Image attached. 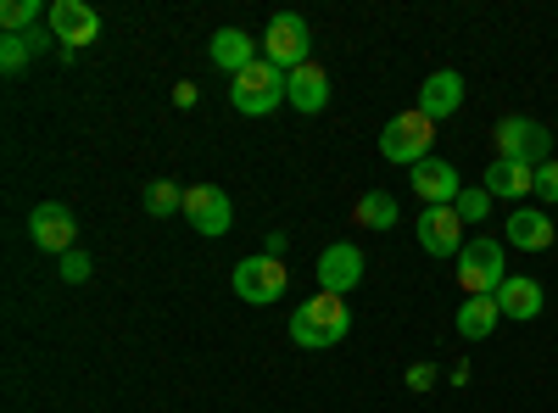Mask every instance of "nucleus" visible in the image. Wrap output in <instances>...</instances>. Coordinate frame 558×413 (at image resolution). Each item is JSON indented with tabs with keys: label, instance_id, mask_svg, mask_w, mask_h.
I'll use <instances>...</instances> for the list:
<instances>
[{
	"label": "nucleus",
	"instance_id": "f257e3e1",
	"mask_svg": "<svg viewBox=\"0 0 558 413\" xmlns=\"http://www.w3.org/2000/svg\"><path fill=\"white\" fill-rule=\"evenodd\" d=\"M352 330V313H347V296H330V291H318L313 302H302L291 313V341L307 347V352H330L341 347Z\"/></svg>",
	"mask_w": 558,
	"mask_h": 413
},
{
	"label": "nucleus",
	"instance_id": "f03ea898",
	"mask_svg": "<svg viewBox=\"0 0 558 413\" xmlns=\"http://www.w3.org/2000/svg\"><path fill=\"white\" fill-rule=\"evenodd\" d=\"M286 96H291V73L274 68L268 57H257L246 73H235V84H229V101L246 118H268L274 107H286Z\"/></svg>",
	"mask_w": 558,
	"mask_h": 413
},
{
	"label": "nucleus",
	"instance_id": "7ed1b4c3",
	"mask_svg": "<svg viewBox=\"0 0 558 413\" xmlns=\"http://www.w3.org/2000/svg\"><path fill=\"white\" fill-rule=\"evenodd\" d=\"M436 151V123L425 118V112H397L391 123H386V134H380V157L386 162H402V168H418Z\"/></svg>",
	"mask_w": 558,
	"mask_h": 413
},
{
	"label": "nucleus",
	"instance_id": "20e7f679",
	"mask_svg": "<svg viewBox=\"0 0 558 413\" xmlns=\"http://www.w3.org/2000/svg\"><path fill=\"white\" fill-rule=\"evenodd\" d=\"M508 280V263H502V241L492 235H475V241H463L458 252V286L470 291V296H497Z\"/></svg>",
	"mask_w": 558,
	"mask_h": 413
},
{
	"label": "nucleus",
	"instance_id": "39448f33",
	"mask_svg": "<svg viewBox=\"0 0 558 413\" xmlns=\"http://www.w3.org/2000/svg\"><path fill=\"white\" fill-rule=\"evenodd\" d=\"M492 141H497V157H508V162H525V168L553 162V134L536 118H502L492 129Z\"/></svg>",
	"mask_w": 558,
	"mask_h": 413
},
{
	"label": "nucleus",
	"instance_id": "423d86ee",
	"mask_svg": "<svg viewBox=\"0 0 558 413\" xmlns=\"http://www.w3.org/2000/svg\"><path fill=\"white\" fill-rule=\"evenodd\" d=\"M307 51H313L307 23H302L296 12H274V17H268V34H263V57H268L274 68L296 73V68H307V62H313Z\"/></svg>",
	"mask_w": 558,
	"mask_h": 413
},
{
	"label": "nucleus",
	"instance_id": "0eeeda50",
	"mask_svg": "<svg viewBox=\"0 0 558 413\" xmlns=\"http://www.w3.org/2000/svg\"><path fill=\"white\" fill-rule=\"evenodd\" d=\"M51 34H57V45H62V62H73L89 39L101 34V12L96 7H84V0H51Z\"/></svg>",
	"mask_w": 558,
	"mask_h": 413
},
{
	"label": "nucleus",
	"instance_id": "6e6552de",
	"mask_svg": "<svg viewBox=\"0 0 558 413\" xmlns=\"http://www.w3.org/2000/svg\"><path fill=\"white\" fill-rule=\"evenodd\" d=\"M286 286H291V274H286V263H279V257H241L235 263V296L252 302V307L279 302V296H286Z\"/></svg>",
	"mask_w": 558,
	"mask_h": 413
},
{
	"label": "nucleus",
	"instance_id": "1a4fd4ad",
	"mask_svg": "<svg viewBox=\"0 0 558 413\" xmlns=\"http://www.w3.org/2000/svg\"><path fill=\"white\" fill-rule=\"evenodd\" d=\"M28 235H34L39 252L68 257V252H78V218H73V207H62V202H39V207L28 212Z\"/></svg>",
	"mask_w": 558,
	"mask_h": 413
},
{
	"label": "nucleus",
	"instance_id": "9d476101",
	"mask_svg": "<svg viewBox=\"0 0 558 413\" xmlns=\"http://www.w3.org/2000/svg\"><path fill=\"white\" fill-rule=\"evenodd\" d=\"M184 218H191V229L207 235V241H218V235L235 229V207H229V196L218 185H191L184 191Z\"/></svg>",
	"mask_w": 558,
	"mask_h": 413
},
{
	"label": "nucleus",
	"instance_id": "9b49d317",
	"mask_svg": "<svg viewBox=\"0 0 558 413\" xmlns=\"http://www.w3.org/2000/svg\"><path fill=\"white\" fill-rule=\"evenodd\" d=\"M408 185H413V196L425 202V207H452L458 191H463V179H458V168H452L447 157H425V162L413 168Z\"/></svg>",
	"mask_w": 558,
	"mask_h": 413
},
{
	"label": "nucleus",
	"instance_id": "f8f14e48",
	"mask_svg": "<svg viewBox=\"0 0 558 413\" xmlns=\"http://www.w3.org/2000/svg\"><path fill=\"white\" fill-rule=\"evenodd\" d=\"M413 229H418V246H425L430 257H458L463 252V218L452 207H425Z\"/></svg>",
	"mask_w": 558,
	"mask_h": 413
},
{
	"label": "nucleus",
	"instance_id": "ddd939ff",
	"mask_svg": "<svg viewBox=\"0 0 558 413\" xmlns=\"http://www.w3.org/2000/svg\"><path fill=\"white\" fill-rule=\"evenodd\" d=\"M363 280V252L352 241H336V246H324L318 257V291H330V296H347L352 286Z\"/></svg>",
	"mask_w": 558,
	"mask_h": 413
},
{
	"label": "nucleus",
	"instance_id": "4468645a",
	"mask_svg": "<svg viewBox=\"0 0 558 413\" xmlns=\"http://www.w3.org/2000/svg\"><path fill=\"white\" fill-rule=\"evenodd\" d=\"M458 107H463V73H452V68H436L425 84H418V112H425L430 123L452 118Z\"/></svg>",
	"mask_w": 558,
	"mask_h": 413
},
{
	"label": "nucleus",
	"instance_id": "2eb2a0df",
	"mask_svg": "<svg viewBox=\"0 0 558 413\" xmlns=\"http://www.w3.org/2000/svg\"><path fill=\"white\" fill-rule=\"evenodd\" d=\"M508 246H520V252H547L553 241H558V223L542 212V207H514L508 212Z\"/></svg>",
	"mask_w": 558,
	"mask_h": 413
},
{
	"label": "nucleus",
	"instance_id": "dca6fc26",
	"mask_svg": "<svg viewBox=\"0 0 558 413\" xmlns=\"http://www.w3.org/2000/svg\"><path fill=\"white\" fill-rule=\"evenodd\" d=\"M207 57H213V68H223L229 78H235V73H246L263 51H257V39H252L246 28H218L213 45H207Z\"/></svg>",
	"mask_w": 558,
	"mask_h": 413
},
{
	"label": "nucleus",
	"instance_id": "f3484780",
	"mask_svg": "<svg viewBox=\"0 0 558 413\" xmlns=\"http://www.w3.org/2000/svg\"><path fill=\"white\" fill-rule=\"evenodd\" d=\"M497 307H502V318H520V325H531V318H542V307H547V291H542L536 280H525V274H508L502 291H497Z\"/></svg>",
	"mask_w": 558,
	"mask_h": 413
},
{
	"label": "nucleus",
	"instance_id": "a211bd4d",
	"mask_svg": "<svg viewBox=\"0 0 558 413\" xmlns=\"http://www.w3.org/2000/svg\"><path fill=\"white\" fill-rule=\"evenodd\" d=\"M486 191H492V202H525V196H536V168L497 157L486 168Z\"/></svg>",
	"mask_w": 558,
	"mask_h": 413
},
{
	"label": "nucleus",
	"instance_id": "6ab92c4d",
	"mask_svg": "<svg viewBox=\"0 0 558 413\" xmlns=\"http://www.w3.org/2000/svg\"><path fill=\"white\" fill-rule=\"evenodd\" d=\"M296 112H324L330 107V73H324L318 62H307V68H296L291 73V96H286Z\"/></svg>",
	"mask_w": 558,
	"mask_h": 413
},
{
	"label": "nucleus",
	"instance_id": "aec40b11",
	"mask_svg": "<svg viewBox=\"0 0 558 413\" xmlns=\"http://www.w3.org/2000/svg\"><path fill=\"white\" fill-rule=\"evenodd\" d=\"M497 325H502L497 296H463V307H458V336L463 341H486Z\"/></svg>",
	"mask_w": 558,
	"mask_h": 413
},
{
	"label": "nucleus",
	"instance_id": "412c9836",
	"mask_svg": "<svg viewBox=\"0 0 558 413\" xmlns=\"http://www.w3.org/2000/svg\"><path fill=\"white\" fill-rule=\"evenodd\" d=\"M352 223H363V229H391V223H397V196H391V191H363L357 207H352Z\"/></svg>",
	"mask_w": 558,
	"mask_h": 413
},
{
	"label": "nucleus",
	"instance_id": "4be33fe9",
	"mask_svg": "<svg viewBox=\"0 0 558 413\" xmlns=\"http://www.w3.org/2000/svg\"><path fill=\"white\" fill-rule=\"evenodd\" d=\"M39 17H51V7H39V0H7L0 7V34H34Z\"/></svg>",
	"mask_w": 558,
	"mask_h": 413
},
{
	"label": "nucleus",
	"instance_id": "5701e85b",
	"mask_svg": "<svg viewBox=\"0 0 558 413\" xmlns=\"http://www.w3.org/2000/svg\"><path fill=\"white\" fill-rule=\"evenodd\" d=\"M146 212H151V218L184 212V191L173 185V179H151V185H146Z\"/></svg>",
	"mask_w": 558,
	"mask_h": 413
},
{
	"label": "nucleus",
	"instance_id": "b1692460",
	"mask_svg": "<svg viewBox=\"0 0 558 413\" xmlns=\"http://www.w3.org/2000/svg\"><path fill=\"white\" fill-rule=\"evenodd\" d=\"M452 212H458L463 223H486V212H492V191H486V185H463L458 202H452Z\"/></svg>",
	"mask_w": 558,
	"mask_h": 413
},
{
	"label": "nucleus",
	"instance_id": "393cba45",
	"mask_svg": "<svg viewBox=\"0 0 558 413\" xmlns=\"http://www.w3.org/2000/svg\"><path fill=\"white\" fill-rule=\"evenodd\" d=\"M28 57H34V39L28 34H0V68H7V73H23Z\"/></svg>",
	"mask_w": 558,
	"mask_h": 413
},
{
	"label": "nucleus",
	"instance_id": "a878e982",
	"mask_svg": "<svg viewBox=\"0 0 558 413\" xmlns=\"http://www.w3.org/2000/svg\"><path fill=\"white\" fill-rule=\"evenodd\" d=\"M57 268H62V280H68V286H84V280H89V257H84V252L57 257Z\"/></svg>",
	"mask_w": 558,
	"mask_h": 413
},
{
	"label": "nucleus",
	"instance_id": "bb28decb",
	"mask_svg": "<svg viewBox=\"0 0 558 413\" xmlns=\"http://www.w3.org/2000/svg\"><path fill=\"white\" fill-rule=\"evenodd\" d=\"M536 196L542 202H558V162H542L536 168Z\"/></svg>",
	"mask_w": 558,
	"mask_h": 413
},
{
	"label": "nucleus",
	"instance_id": "cd10ccee",
	"mask_svg": "<svg viewBox=\"0 0 558 413\" xmlns=\"http://www.w3.org/2000/svg\"><path fill=\"white\" fill-rule=\"evenodd\" d=\"M436 386V363H413L408 369V391H430Z\"/></svg>",
	"mask_w": 558,
	"mask_h": 413
},
{
	"label": "nucleus",
	"instance_id": "c85d7f7f",
	"mask_svg": "<svg viewBox=\"0 0 558 413\" xmlns=\"http://www.w3.org/2000/svg\"><path fill=\"white\" fill-rule=\"evenodd\" d=\"M196 96H202V89H196L191 78H184V84H173V107H184V112H191V107H196Z\"/></svg>",
	"mask_w": 558,
	"mask_h": 413
},
{
	"label": "nucleus",
	"instance_id": "c756f323",
	"mask_svg": "<svg viewBox=\"0 0 558 413\" xmlns=\"http://www.w3.org/2000/svg\"><path fill=\"white\" fill-rule=\"evenodd\" d=\"M263 257H286V235H279V229H268V241H263Z\"/></svg>",
	"mask_w": 558,
	"mask_h": 413
}]
</instances>
